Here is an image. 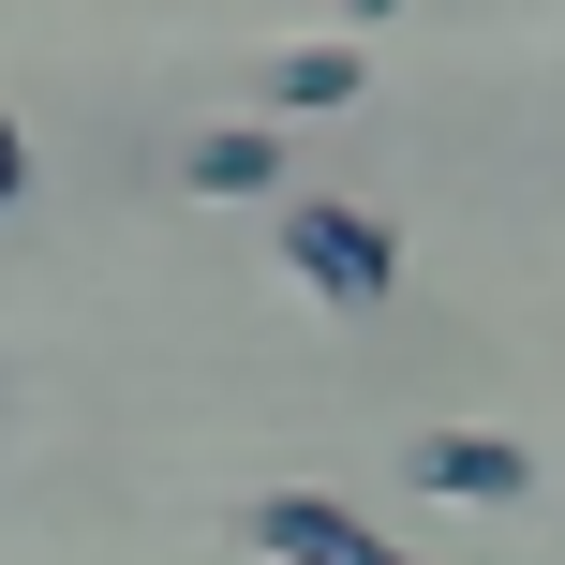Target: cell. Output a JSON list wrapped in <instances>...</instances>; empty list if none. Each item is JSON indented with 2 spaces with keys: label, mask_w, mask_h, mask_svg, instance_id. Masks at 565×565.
Wrapping results in <instances>:
<instances>
[{
  "label": "cell",
  "mask_w": 565,
  "mask_h": 565,
  "mask_svg": "<svg viewBox=\"0 0 565 565\" xmlns=\"http://www.w3.org/2000/svg\"><path fill=\"white\" fill-rule=\"evenodd\" d=\"M282 268H298V298H328V312H387L402 298V238L372 224L358 194H298L282 209Z\"/></svg>",
  "instance_id": "obj_1"
},
{
  "label": "cell",
  "mask_w": 565,
  "mask_h": 565,
  "mask_svg": "<svg viewBox=\"0 0 565 565\" xmlns=\"http://www.w3.org/2000/svg\"><path fill=\"white\" fill-rule=\"evenodd\" d=\"M254 551H268V565H431V551L372 536L342 491H254Z\"/></svg>",
  "instance_id": "obj_2"
},
{
  "label": "cell",
  "mask_w": 565,
  "mask_h": 565,
  "mask_svg": "<svg viewBox=\"0 0 565 565\" xmlns=\"http://www.w3.org/2000/svg\"><path fill=\"white\" fill-rule=\"evenodd\" d=\"M417 491H447V507H521V491H536V447H521V431H417Z\"/></svg>",
  "instance_id": "obj_3"
},
{
  "label": "cell",
  "mask_w": 565,
  "mask_h": 565,
  "mask_svg": "<svg viewBox=\"0 0 565 565\" xmlns=\"http://www.w3.org/2000/svg\"><path fill=\"white\" fill-rule=\"evenodd\" d=\"M179 179H194V194H282V119H209L194 149H179Z\"/></svg>",
  "instance_id": "obj_4"
},
{
  "label": "cell",
  "mask_w": 565,
  "mask_h": 565,
  "mask_svg": "<svg viewBox=\"0 0 565 565\" xmlns=\"http://www.w3.org/2000/svg\"><path fill=\"white\" fill-rule=\"evenodd\" d=\"M358 89H372L358 45H282L268 75H254V119H328V105H358Z\"/></svg>",
  "instance_id": "obj_5"
},
{
  "label": "cell",
  "mask_w": 565,
  "mask_h": 565,
  "mask_svg": "<svg viewBox=\"0 0 565 565\" xmlns=\"http://www.w3.org/2000/svg\"><path fill=\"white\" fill-rule=\"evenodd\" d=\"M15 194H30V135L0 119V209H15Z\"/></svg>",
  "instance_id": "obj_6"
},
{
  "label": "cell",
  "mask_w": 565,
  "mask_h": 565,
  "mask_svg": "<svg viewBox=\"0 0 565 565\" xmlns=\"http://www.w3.org/2000/svg\"><path fill=\"white\" fill-rule=\"evenodd\" d=\"M342 15H358V30H372V15H402V0H342Z\"/></svg>",
  "instance_id": "obj_7"
}]
</instances>
